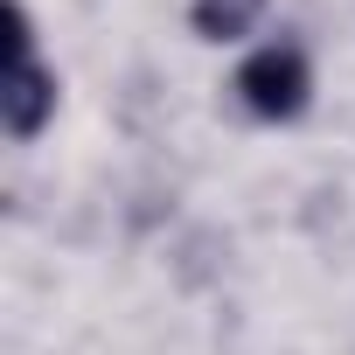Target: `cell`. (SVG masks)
Returning a JSON list of instances; mask_svg holds the SVG:
<instances>
[{"instance_id": "obj_1", "label": "cell", "mask_w": 355, "mask_h": 355, "mask_svg": "<svg viewBox=\"0 0 355 355\" xmlns=\"http://www.w3.org/2000/svg\"><path fill=\"white\" fill-rule=\"evenodd\" d=\"M8 132L15 139H28V132H42V119L56 112V77L35 63V35H28V15L21 8H8Z\"/></svg>"}, {"instance_id": "obj_3", "label": "cell", "mask_w": 355, "mask_h": 355, "mask_svg": "<svg viewBox=\"0 0 355 355\" xmlns=\"http://www.w3.org/2000/svg\"><path fill=\"white\" fill-rule=\"evenodd\" d=\"M258 15H265V0H196V35L237 42V35L258 28Z\"/></svg>"}, {"instance_id": "obj_2", "label": "cell", "mask_w": 355, "mask_h": 355, "mask_svg": "<svg viewBox=\"0 0 355 355\" xmlns=\"http://www.w3.org/2000/svg\"><path fill=\"white\" fill-rule=\"evenodd\" d=\"M237 91H244V105H251L258 119H300L313 77H306V56H300V49L272 42V49H258V56L237 70Z\"/></svg>"}]
</instances>
